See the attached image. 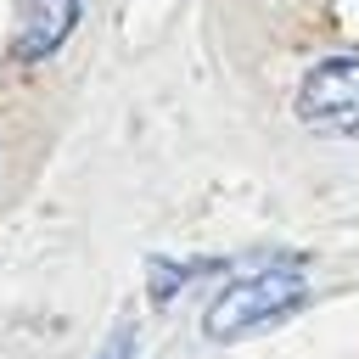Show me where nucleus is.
Listing matches in <instances>:
<instances>
[{
  "mask_svg": "<svg viewBox=\"0 0 359 359\" xmlns=\"http://www.w3.org/2000/svg\"><path fill=\"white\" fill-rule=\"evenodd\" d=\"M309 297V275L297 264H264L236 275L230 286H219V297L202 314V337L208 342H241L275 320H286L297 303Z\"/></svg>",
  "mask_w": 359,
  "mask_h": 359,
  "instance_id": "nucleus-1",
  "label": "nucleus"
},
{
  "mask_svg": "<svg viewBox=\"0 0 359 359\" xmlns=\"http://www.w3.org/2000/svg\"><path fill=\"white\" fill-rule=\"evenodd\" d=\"M292 112L314 135H359V56H325L309 67Z\"/></svg>",
  "mask_w": 359,
  "mask_h": 359,
  "instance_id": "nucleus-2",
  "label": "nucleus"
},
{
  "mask_svg": "<svg viewBox=\"0 0 359 359\" xmlns=\"http://www.w3.org/2000/svg\"><path fill=\"white\" fill-rule=\"evenodd\" d=\"M84 0H22L17 34H11V56L17 62H45L67 45V34L79 28Z\"/></svg>",
  "mask_w": 359,
  "mask_h": 359,
  "instance_id": "nucleus-3",
  "label": "nucleus"
},
{
  "mask_svg": "<svg viewBox=\"0 0 359 359\" xmlns=\"http://www.w3.org/2000/svg\"><path fill=\"white\" fill-rule=\"evenodd\" d=\"M196 275H202L196 264H151V303H168L174 286H185V280H196Z\"/></svg>",
  "mask_w": 359,
  "mask_h": 359,
  "instance_id": "nucleus-4",
  "label": "nucleus"
},
{
  "mask_svg": "<svg viewBox=\"0 0 359 359\" xmlns=\"http://www.w3.org/2000/svg\"><path fill=\"white\" fill-rule=\"evenodd\" d=\"M101 359H135V325H118L112 342L101 348Z\"/></svg>",
  "mask_w": 359,
  "mask_h": 359,
  "instance_id": "nucleus-5",
  "label": "nucleus"
}]
</instances>
